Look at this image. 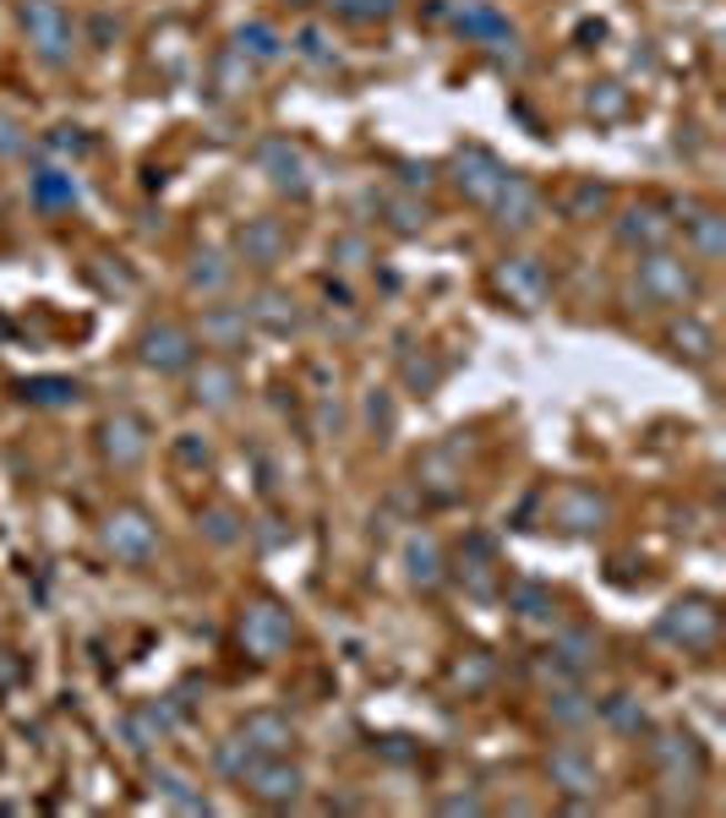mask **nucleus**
<instances>
[{"mask_svg": "<svg viewBox=\"0 0 726 818\" xmlns=\"http://www.w3.org/2000/svg\"><path fill=\"white\" fill-rule=\"evenodd\" d=\"M426 219H432L426 208H415V202H394V230H404V235H410V230H426Z\"/></svg>", "mask_w": 726, "mask_h": 818, "instance_id": "30", "label": "nucleus"}, {"mask_svg": "<svg viewBox=\"0 0 726 818\" xmlns=\"http://www.w3.org/2000/svg\"><path fill=\"white\" fill-rule=\"evenodd\" d=\"M224 279H230V267H202V256H198V267H192V290H224Z\"/></svg>", "mask_w": 726, "mask_h": 818, "instance_id": "31", "label": "nucleus"}, {"mask_svg": "<svg viewBox=\"0 0 726 818\" xmlns=\"http://www.w3.org/2000/svg\"><path fill=\"white\" fill-rule=\"evenodd\" d=\"M284 306V295H263L258 306H252V316L263 322V327H273V333H284V327H295V312H279Z\"/></svg>", "mask_w": 726, "mask_h": 818, "instance_id": "23", "label": "nucleus"}, {"mask_svg": "<svg viewBox=\"0 0 726 818\" xmlns=\"http://www.w3.org/2000/svg\"><path fill=\"white\" fill-rule=\"evenodd\" d=\"M520 606H525L520 617H546V606H552V595H546V589H535V584H525V589H520Z\"/></svg>", "mask_w": 726, "mask_h": 818, "instance_id": "34", "label": "nucleus"}, {"mask_svg": "<svg viewBox=\"0 0 726 818\" xmlns=\"http://www.w3.org/2000/svg\"><path fill=\"white\" fill-rule=\"evenodd\" d=\"M241 737H246V748H258V754H290V748H295V726H290L284 715H268V709L241 726Z\"/></svg>", "mask_w": 726, "mask_h": 818, "instance_id": "11", "label": "nucleus"}, {"mask_svg": "<svg viewBox=\"0 0 726 818\" xmlns=\"http://www.w3.org/2000/svg\"><path fill=\"white\" fill-rule=\"evenodd\" d=\"M246 44H252L258 55H268V61L279 55V39H273V28H263V22H252V28H241V50H246Z\"/></svg>", "mask_w": 726, "mask_h": 818, "instance_id": "27", "label": "nucleus"}, {"mask_svg": "<svg viewBox=\"0 0 726 818\" xmlns=\"http://www.w3.org/2000/svg\"><path fill=\"white\" fill-rule=\"evenodd\" d=\"M454 170H460V191L470 196V202H497V191H503V181H508V170H503L486 148H464Z\"/></svg>", "mask_w": 726, "mask_h": 818, "instance_id": "6", "label": "nucleus"}, {"mask_svg": "<svg viewBox=\"0 0 726 818\" xmlns=\"http://www.w3.org/2000/svg\"><path fill=\"white\" fill-rule=\"evenodd\" d=\"M22 28H28V39H33V50L44 55V61H61L71 44V22L67 11L56 6V0H33V6H22Z\"/></svg>", "mask_w": 726, "mask_h": 818, "instance_id": "2", "label": "nucleus"}, {"mask_svg": "<svg viewBox=\"0 0 726 818\" xmlns=\"http://www.w3.org/2000/svg\"><path fill=\"white\" fill-rule=\"evenodd\" d=\"M241 252H246V262H258V267L279 262V252H284V230H279L273 219H258V224H246V235H241Z\"/></svg>", "mask_w": 726, "mask_h": 818, "instance_id": "15", "label": "nucleus"}, {"mask_svg": "<svg viewBox=\"0 0 726 818\" xmlns=\"http://www.w3.org/2000/svg\"><path fill=\"white\" fill-rule=\"evenodd\" d=\"M645 284L656 290L661 301H688V295L699 290L694 273H688L677 256H651V262H645Z\"/></svg>", "mask_w": 726, "mask_h": 818, "instance_id": "10", "label": "nucleus"}, {"mask_svg": "<svg viewBox=\"0 0 726 818\" xmlns=\"http://www.w3.org/2000/svg\"><path fill=\"white\" fill-rule=\"evenodd\" d=\"M290 638H295V628H290V617H284L273 600H258V606L241 617V644H246L258 660H273Z\"/></svg>", "mask_w": 726, "mask_h": 818, "instance_id": "1", "label": "nucleus"}, {"mask_svg": "<svg viewBox=\"0 0 726 818\" xmlns=\"http://www.w3.org/2000/svg\"><path fill=\"white\" fill-rule=\"evenodd\" d=\"M333 11H344V17H383L389 11V0H329Z\"/></svg>", "mask_w": 726, "mask_h": 818, "instance_id": "32", "label": "nucleus"}, {"mask_svg": "<svg viewBox=\"0 0 726 818\" xmlns=\"http://www.w3.org/2000/svg\"><path fill=\"white\" fill-rule=\"evenodd\" d=\"M230 524H235L230 513H208V535H213V541H235L241 529H230Z\"/></svg>", "mask_w": 726, "mask_h": 818, "instance_id": "35", "label": "nucleus"}, {"mask_svg": "<svg viewBox=\"0 0 726 818\" xmlns=\"http://www.w3.org/2000/svg\"><path fill=\"white\" fill-rule=\"evenodd\" d=\"M22 148H28V137L17 131V121H6V115H0V159H17Z\"/></svg>", "mask_w": 726, "mask_h": 818, "instance_id": "33", "label": "nucleus"}, {"mask_svg": "<svg viewBox=\"0 0 726 818\" xmlns=\"http://www.w3.org/2000/svg\"><path fill=\"white\" fill-rule=\"evenodd\" d=\"M716 628H722V617H716L705 600H683V606H672L666 623H661L666 638H683V644H710Z\"/></svg>", "mask_w": 726, "mask_h": 818, "instance_id": "7", "label": "nucleus"}, {"mask_svg": "<svg viewBox=\"0 0 726 818\" xmlns=\"http://www.w3.org/2000/svg\"><path fill=\"white\" fill-rule=\"evenodd\" d=\"M552 780H557L563 791H585V797H595V786H601L595 764L585 754H574V748H557V754H552Z\"/></svg>", "mask_w": 726, "mask_h": 818, "instance_id": "12", "label": "nucleus"}, {"mask_svg": "<svg viewBox=\"0 0 726 818\" xmlns=\"http://www.w3.org/2000/svg\"><path fill=\"white\" fill-rule=\"evenodd\" d=\"M241 780H246L263 802H295V797H301V786H306V780H301V769H295V764H284L279 754L252 758Z\"/></svg>", "mask_w": 726, "mask_h": 818, "instance_id": "3", "label": "nucleus"}, {"mask_svg": "<svg viewBox=\"0 0 726 818\" xmlns=\"http://www.w3.org/2000/svg\"><path fill=\"white\" fill-rule=\"evenodd\" d=\"M235 387H241V382H235L230 366H202L198 372V398H208V404H230Z\"/></svg>", "mask_w": 726, "mask_h": 818, "instance_id": "20", "label": "nucleus"}, {"mask_svg": "<svg viewBox=\"0 0 726 818\" xmlns=\"http://www.w3.org/2000/svg\"><path fill=\"white\" fill-rule=\"evenodd\" d=\"M192 333L186 327H175V322H159V327H148L142 333V361L153 366V372H181V366H192Z\"/></svg>", "mask_w": 726, "mask_h": 818, "instance_id": "4", "label": "nucleus"}, {"mask_svg": "<svg viewBox=\"0 0 726 818\" xmlns=\"http://www.w3.org/2000/svg\"><path fill=\"white\" fill-rule=\"evenodd\" d=\"M601 202H606V191H601V186H579V191H574V202H568V213H579V208H601Z\"/></svg>", "mask_w": 726, "mask_h": 818, "instance_id": "36", "label": "nucleus"}, {"mask_svg": "<svg viewBox=\"0 0 726 818\" xmlns=\"http://www.w3.org/2000/svg\"><path fill=\"white\" fill-rule=\"evenodd\" d=\"M694 241H699V256H705V262L722 256V219H716V213H699V219H694Z\"/></svg>", "mask_w": 726, "mask_h": 818, "instance_id": "22", "label": "nucleus"}, {"mask_svg": "<svg viewBox=\"0 0 726 818\" xmlns=\"http://www.w3.org/2000/svg\"><path fill=\"white\" fill-rule=\"evenodd\" d=\"M33 196L50 202V208H56V202H77V181H71L67 170H39V175H33Z\"/></svg>", "mask_w": 726, "mask_h": 818, "instance_id": "21", "label": "nucleus"}, {"mask_svg": "<svg viewBox=\"0 0 726 818\" xmlns=\"http://www.w3.org/2000/svg\"><path fill=\"white\" fill-rule=\"evenodd\" d=\"M410 573H415V578H421V584H437V546H432V541H421V546H415V552H410Z\"/></svg>", "mask_w": 726, "mask_h": 818, "instance_id": "26", "label": "nucleus"}, {"mask_svg": "<svg viewBox=\"0 0 726 818\" xmlns=\"http://www.w3.org/2000/svg\"><path fill=\"white\" fill-rule=\"evenodd\" d=\"M443 808H448V814H481V802H475V797H454V802H443Z\"/></svg>", "mask_w": 726, "mask_h": 818, "instance_id": "37", "label": "nucleus"}, {"mask_svg": "<svg viewBox=\"0 0 726 818\" xmlns=\"http://www.w3.org/2000/svg\"><path fill=\"white\" fill-rule=\"evenodd\" d=\"M497 279H503V290H514L525 306H535V301L546 295V273H541V262H530V256H514Z\"/></svg>", "mask_w": 726, "mask_h": 818, "instance_id": "14", "label": "nucleus"}, {"mask_svg": "<svg viewBox=\"0 0 726 818\" xmlns=\"http://www.w3.org/2000/svg\"><path fill=\"white\" fill-rule=\"evenodd\" d=\"M142 453H148V437H142V426H137L132 415L104 421V458H110L115 469H132V464H142Z\"/></svg>", "mask_w": 726, "mask_h": 818, "instance_id": "9", "label": "nucleus"}, {"mask_svg": "<svg viewBox=\"0 0 726 818\" xmlns=\"http://www.w3.org/2000/svg\"><path fill=\"white\" fill-rule=\"evenodd\" d=\"M497 208H503V224H514V230H525L530 219H535V208H541V196L520 181V175H508L503 191H497Z\"/></svg>", "mask_w": 726, "mask_h": 818, "instance_id": "17", "label": "nucleus"}, {"mask_svg": "<svg viewBox=\"0 0 726 818\" xmlns=\"http://www.w3.org/2000/svg\"><path fill=\"white\" fill-rule=\"evenodd\" d=\"M28 398L33 404H67V398H77V382H33Z\"/></svg>", "mask_w": 726, "mask_h": 818, "instance_id": "25", "label": "nucleus"}, {"mask_svg": "<svg viewBox=\"0 0 726 818\" xmlns=\"http://www.w3.org/2000/svg\"><path fill=\"white\" fill-rule=\"evenodd\" d=\"M557 649H563V660H568V666H585V660H591V649H595V638H591V633H563V638H557Z\"/></svg>", "mask_w": 726, "mask_h": 818, "instance_id": "24", "label": "nucleus"}, {"mask_svg": "<svg viewBox=\"0 0 726 818\" xmlns=\"http://www.w3.org/2000/svg\"><path fill=\"white\" fill-rule=\"evenodd\" d=\"M552 715H557L563 726H579V720L591 715V704H579V693H557V704H552Z\"/></svg>", "mask_w": 726, "mask_h": 818, "instance_id": "28", "label": "nucleus"}, {"mask_svg": "<svg viewBox=\"0 0 726 818\" xmlns=\"http://www.w3.org/2000/svg\"><path fill=\"white\" fill-rule=\"evenodd\" d=\"M241 333H246V312H208L202 316V339H208L213 350H230Z\"/></svg>", "mask_w": 726, "mask_h": 818, "instance_id": "18", "label": "nucleus"}, {"mask_svg": "<svg viewBox=\"0 0 726 818\" xmlns=\"http://www.w3.org/2000/svg\"><path fill=\"white\" fill-rule=\"evenodd\" d=\"M651 754H656V764L672 775V780H699V775H705V754H699V743H694V737L666 731Z\"/></svg>", "mask_w": 726, "mask_h": 818, "instance_id": "8", "label": "nucleus"}, {"mask_svg": "<svg viewBox=\"0 0 726 818\" xmlns=\"http://www.w3.org/2000/svg\"><path fill=\"white\" fill-rule=\"evenodd\" d=\"M606 720H612V726H623V731H639V726H645V715H639L634 704H623V698H612V704H606Z\"/></svg>", "mask_w": 726, "mask_h": 818, "instance_id": "29", "label": "nucleus"}, {"mask_svg": "<svg viewBox=\"0 0 726 818\" xmlns=\"http://www.w3.org/2000/svg\"><path fill=\"white\" fill-rule=\"evenodd\" d=\"M295 6H306V0H295Z\"/></svg>", "mask_w": 726, "mask_h": 818, "instance_id": "38", "label": "nucleus"}, {"mask_svg": "<svg viewBox=\"0 0 726 818\" xmlns=\"http://www.w3.org/2000/svg\"><path fill=\"white\" fill-rule=\"evenodd\" d=\"M601 518H606V503L595 492H568V503H563V524L568 529H595Z\"/></svg>", "mask_w": 726, "mask_h": 818, "instance_id": "19", "label": "nucleus"}, {"mask_svg": "<svg viewBox=\"0 0 726 818\" xmlns=\"http://www.w3.org/2000/svg\"><path fill=\"white\" fill-rule=\"evenodd\" d=\"M104 541H110V552H115L121 563H148V557L159 552V529H153L142 513H115L110 529H104Z\"/></svg>", "mask_w": 726, "mask_h": 818, "instance_id": "5", "label": "nucleus"}, {"mask_svg": "<svg viewBox=\"0 0 726 818\" xmlns=\"http://www.w3.org/2000/svg\"><path fill=\"white\" fill-rule=\"evenodd\" d=\"M666 235H672V224L661 219L656 208H628L623 213V241L628 246H661Z\"/></svg>", "mask_w": 726, "mask_h": 818, "instance_id": "16", "label": "nucleus"}, {"mask_svg": "<svg viewBox=\"0 0 726 818\" xmlns=\"http://www.w3.org/2000/svg\"><path fill=\"white\" fill-rule=\"evenodd\" d=\"M263 164L273 170V186L306 191V164H301V153H295L290 142H268V148H263Z\"/></svg>", "mask_w": 726, "mask_h": 818, "instance_id": "13", "label": "nucleus"}]
</instances>
